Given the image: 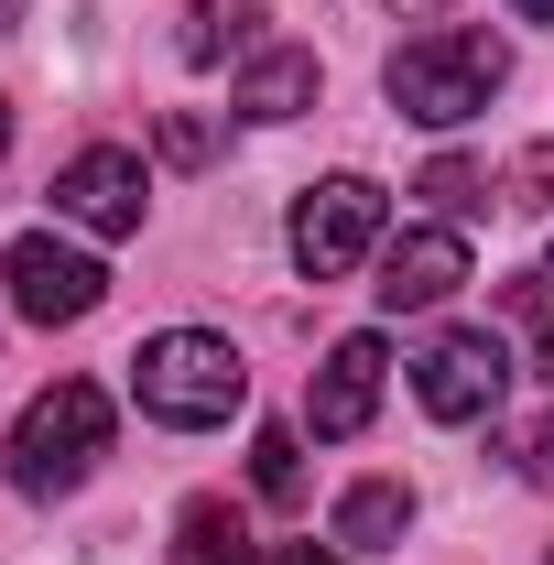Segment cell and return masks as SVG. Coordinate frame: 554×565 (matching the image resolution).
<instances>
[{
    "label": "cell",
    "mask_w": 554,
    "mask_h": 565,
    "mask_svg": "<svg viewBox=\"0 0 554 565\" xmlns=\"http://www.w3.org/2000/svg\"><path fill=\"white\" fill-rule=\"evenodd\" d=\"M131 403L152 424H174V435H207V424H228L251 403V370H239V349L207 338V327H163V338H141V359H131Z\"/></svg>",
    "instance_id": "2"
},
{
    "label": "cell",
    "mask_w": 554,
    "mask_h": 565,
    "mask_svg": "<svg viewBox=\"0 0 554 565\" xmlns=\"http://www.w3.org/2000/svg\"><path fill=\"white\" fill-rule=\"evenodd\" d=\"M414 196H435V217H446V228H468V217L489 207V174L446 152V163H424V185H414Z\"/></svg>",
    "instance_id": "14"
},
{
    "label": "cell",
    "mask_w": 554,
    "mask_h": 565,
    "mask_svg": "<svg viewBox=\"0 0 554 565\" xmlns=\"http://www.w3.org/2000/svg\"><path fill=\"white\" fill-rule=\"evenodd\" d=\"M98 457H109V392H98V381H55V392H33L22 424H11V446H0V468H11V490H22V500H66Z\"/></svg>",
    "instance_id": "3"
},
{
    "label": "cell",
    "mask_w": 554,
    "mask_h": 565,
    "mask_svg": "<svg viewBox=\"0 0 554 565\" xmlns=\"http://www.w3.org/2000/svg\"><path fill=\"white\" fill-rule=\"evenodd\" d=\"M0 33H22V0H0Z\"/></svg>",
    "instance_id": "23"
},
{
    "label": "cell",
    "mask_w": 554,
    "mask_h": 565,
    "mask_svg": "<svg viewBox=\"0 0 554 565\" xmlns=\"http://www.w3.org/2000/svg\"><path fill=\"white\" fill-rule=\"evenodd\" d=\"M152 141H163V163H217V131H207V120H163Z\"/></svg>",
    "instance_id": "17"
},
{
    "label": "cell",
    "mask_w": 554,
    "mask_h": 565,
    "mask_svg": "<svg viewBox=\"0 0 554 565\" xmlns=\"http://www.w3.org/2000/svg\"><path fill=\"white\" fill-rule=\"evenodd\" d=\"M251 479H262V500H294V490H305V446H294V424H273V435L251 446Z\"/></svg>",
    "instance_id": "15"
},
{
    "label": "cell",
    "mask_w": 554,
    "mask_h": 565,
    "mask_svg": "<svg viewBox=\"0 0 554 565\" xmlns=\"http://www.w3.org/2000/svg\"><path fill=\"white\" fill-rule=\"evenodd\" d=\"M500 392H511V349H500L489 327H446V338L414 359V403H424L435 424H479V414H500Z\"/></svg>",
    "instance_id": "6"
},
{
    "label": "cell",
    "mask_w": 554,
    "mask_h": 565,
    "mask_svg": "<svg viewBox=\"0 0 554 565\" xmlns=\"http://www.w3.org/2000/svg\"><path fill=\"white\" fill-rule=\"evenodd\" d=\"M163 565H251L239 511H228V500H185V511H174V555H163Z\"/></svg>",
    "instance_id": "13"
},
{
    "label": "cell",
    "mask_w": 554,
    "mask_h": 565,
    "mask_svg": "<svg viewBox=\"0 0 554 565\" xmlns=\"http://www.w3.org/2000/svg\"><path fill=\"white\" fill-rule=\"evenodd\" d=\"M544 282H554V262H544Z\"/></svg>",
    "instance_id": "25"
},
{
    "label": "cell",
    "mask_w": 554,
    "mask_h": 565,
    "mask_svg": "<svg viewBox=\"0 0 554 565\" xmlns=\"http://www.w3.org/2000/svg\"><path fill=\"white\" fill-rule=\"evenodd\" d=\"M554 196V141H533L522 163H511V207H544Z\"/></svg>",
    "instance_id": "16"
},
{
    "label": "cell",
    "mask_w": 554,
    "mask_h": 565,
    "mask_svg": "<svg viewBox=\"0 0 554 565\" xmlns=\"http://www.w3.org/2000/svg\"><path fill=\"white\" fill-rule=\"evenodd\" d=\"M283 565H338V555H327V544H283Z\"/></svg>",
    "instance_id": "19"
},
{
    "label": "cell",
    "mask_w": 554,
    "mask_h": 565,
    "mask_svg": "<svg viewBox=\"0 0 554 565\" xmlns=\"http://www.w3.org/2000/svg\"><path fill=\"white\" fill-rule=\"evenodd\" d=\"M392 11H403V22H424V11H446V0H392Z\"/></svg>",
    "instance_id": "22"
},
{
    "label": "cell",
    "mask_w": 554,
    "mask_h": 565,
    "mask_svg": "<svg viewBox=\"0 0 554 565\" xmlns=\"http://www.w3.org/2000/svg\"><path fill=\"white\" fill-rule=\"evenodd\" d=\"M55 217L87 228V239H131V228H141V152L87 141L66 174H55Z\"/></svg>",
    "instance_id": "8"
},
{
    "label": "cell",
    "mask_w": 554,
    "mask_h": 565,
    "mask_svg": "<svg viewBox=\"0 0 554 565\" xmlns=\"http://www.w3.org/2000/svg\"><path fill=\"white\" fill-rule=\"evenodd\" d=\"M500 76H511V44H500V33H479V22H435V33H414V44L381 66V87H392L403 120L457 131V120H479L489 98H500Z\"/></svg>",
    "instance_id": "1"
},
{
    "label": "cell",
    "mask_w": 554,
    "mask_h": 565,
    "mask_svg": "<svg viewBox=\"0 0 554 565\" xmlns=\"http://www.w3.org/2000/svg\"><path fill=\"white\" fill-rule=\"evenodd\" d=\"M511 11H522V22H554V0H511Z\"/></svg>",
    "instance_id": "21"
},
{
    "label": "cell",
    "mask_w": 554,
    "mask_h": 565,
    "mask_svg": "<svg viewBox=\"0 0 554 565\" xmlns=\"http://www.w3.org/2000/svg\"><path fill=\"white\" fill-rule=\"evenodd\" d=\"M381 370H392V349L359 327V338H338V349L316 359V381H305V424L338 446V435H359V424L381 414Z\"/></svg>",
    "instance_id": "9"
},
{
    "label": "cell",
    "mask_w": 554,
    "mask_h": 565,
    "mask_svg": "<svg viewBox=\"0 0 554 565\" xmlns=\"http://www.w3.org/2000/svg\"><path fill=\"white\" fill-rule=\"evenodd\" d=\"M283 250H294V273H305V282L359 273V262L381 250V185H370V174H327V185H305L294 217H283Z\"/></svg>",
    "instance_id": "4"
},
{
    "label": "cell",
    "mask_w": 554,
    "mask_h": 565,
    "mask_svg": "<svg viewBox=\"0 0 554 565\" xmlns=\"http://www.w3.org/2000/svg\"><path fill=\"white\" fill-rule=\"evenodd\" d=\"M262 0H185V66H228V55H262Z\"/></svg>",
    "instance_id": "12"
},
{
    "label": "cell",
    "mask_w": 554,
    "mask_h": 565,
    "mask_svg": "<svg viewBox=\"0 0 554 565\" xmlns=\"http://www.w3.org/2000/svg\"><path fill=\"white\" fill-rule=\"evenodd\" d=\"M533 359H544V381H554V316H544V338H533Z\"/></svg>",
    "instance_id": "20"
},
{
    "label": "cell",
    "mask_w": 554,
    "mask_h": 565,
    "mask_svg": "<svg viewBox=\"0 0 554 565\" xmlns=\"http://www.w3.org/2000/svg\"><path fill=\"white\" fill-rule=\"evenodd\" d=\"M370 273H381L370 282L381 316H435V305L468 282V228H446V217H435V228H403V239L370 250Z\"/></svg>",
    "instance_id": "7"
},
{
    "label": "cell",
    "mask_w": 554,
    "mask_h": 565,
    "mask_svg": "<svg viewBox=\"0 0 554 565\" xmlns=\"http://www.w3.org/2000/svg\"><path fill=\"white\" fill-rule=\"evenodd\" d=\"M0 152H11V109H0Z\"/></svg>",
    "instance_id": "24"
},
{
    "label": "cell",
    "mask_w": 554,
    "mask_h": 565,
    "mask_svg": "<svg viewBox=\"0 0 554 565\" xmlns=\"http://www.w3.org/2000/svg\"><path fill=\"white\" fill-rule=\"evenodd\" d=\"M403 533H414V490L403 479H359L338 500V544L348 555H403Z\"/></svg>",
    "instance_id": "11"
},
{
    "label": "cell",
    "mask_w": 554,
    "mask_h": 565,
    "mask_svg": "<svg viewBox=\"0 0 554 565\" xmlns=\"http://www.w3.org/2000/svg\"><path fill=\"white\" fill-rule=\"evenodd\" d=\"M0 282H11V316H22V327H87V316L109 305V273H98L76 239H55V228L11 239V250H0Z\"/></svg>",
    "instance_id": "5"
},
{
    "label": "cell",
    "mask_w": 554,
    "mask_h": 565,
    "mask_svg": "<svg viewBox=\"0 0 554 565\" xmlns=\"http://www.w3.org/2000/svg\"><path fill=\"white\" fill-rule=\"evenodd\" d=\"M522 479H533V490H554V424L533 435V457H522Z\"/></svg>",
    "instance_id": "18"
},
{
    "label": "cell",
    "mask_w": 554,
    "mask_h": 565,
    "mask_svg": "<svg viewBox=\"0 0 554 565\" xmlns=\"http://www.w3.org/2000/svg\"><path fill=\"white\" fill-rule=\"evenodd\" d=\"M228 109H239V120H262V131H273V120H305V109H316V55H305V44H262Z\"/></svg>",
    "instance_id": "10"
}]
</instances>
